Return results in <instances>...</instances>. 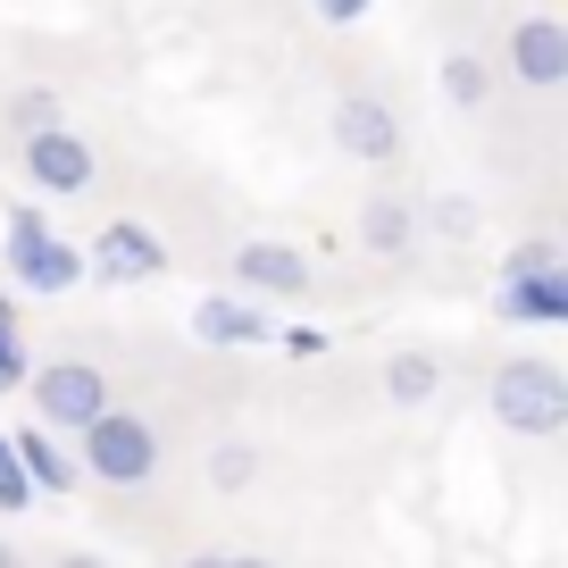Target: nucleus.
I'll return each mask as SVG.
<instances>
[{
	"label": "nucleus",
	"mask_w": 568,
	"mask_h": 568,
	"mask_svg": "<svg viewBox=\"0 0 568 568\" xmlns=\"http://www.w3.org/2000/svg\"><path fill=\"white\" fill-rule=\"evenodd\" d=\"M109 409V376L92 368V359H51V368H34V418L51 426V435H75V426H92Z\"/></svg>",
	"instance_id": "5"
},
{
	"label": "nucleus",
	"mask_w": 568,
	"mask_h": 568,
	"mask_svg": "<svg viewBox=\"0 0 568 568\" xmlns=\"http://www.w3.org/2000/svg\"><path fill=\"white\" fill-rule=\"evenodd\" d=\"M9 125H18V134H34V125H59V92H42V84L9 92Z\"/></svg>",
	"instance_id": "18"
},
{
	"label": "nucleus",
	"mask_w": 568,
	"mask_h": 568,
	"mask_svg": "<svg viewBox=\"0 0 568 568\" xmlns=\"http://www.w3.org/2000/svg\"><path fill=\"white\" fill-rule=\"evenodd\" d=\"M26 385V343H18V326H0V393H18Z\"/></svg>",
	"instance_id": "22"
},
{
	"label": "nucleus",
	"mask_w": 568,
	"mask_h": 568,
	"mask_svg": "<svg viewBox=\"0 0 568 568\" xmlns=\"http://www.w3.org/2000/svg\"><path fill=\"white\" fill-rule=\"evenodd\" d=\"M226 568H276V560H260V551H243V560H226Z\"/></svg>",
	"instance_id": "25"
},
{
	"label": "nucleus",
	"mask_w": 568,
	"mask_h": 568,
	"mask_svg": "<svg viewBox=\"0 0 568 568\" xmlns=\"http://www.w3.org/2000/svg\"><path fill=\"white\" fill-rule=\"evenodd\" d=\"M26 501H34V485H26V468H18V452H9V435H0V510L18 518Z\"/></svg>",
	"instance_id": "21"
},
{
	"label": "nucleus",
	"mask_w": 568,
	"mask_h": 568,
	"mask_svg": "<svg viewBox=\"0 0 568 568\" xmlns=\"http://www.w3.org/2000/svg\"><path fill=\"white\" fill-rule=\"evenodd\" d=\"M9 452H18V468H26V485H34V494H75V485H84V468L59 452L51 426H26V435H9Z\"/></svg>",
	"instance_id": "12"
},
{
	"label": "nucleus",
	"mask_w": 568,
	"mask_h": 568,
	"mask_svg": "<svg viewBox=\"0 0 568 568\" xmlns=\"http://www.w3.org/2000/svg\"><path fill=\"white\" fill-rule=\"evenodd\" d=\"M0 568H18V551H9V544H0Z\"/></svg>",
	"instance_id": "28"
},
{
	"label": "nucleus",
	"mask_w": 568,
	"mask_h": 568,
	"mask_svg": "<svg viewBox=\"0 0 568 568\" xmlns=\"http://www.w3.org/2000/svg\"><path fill=\"white\" fill-rule=\"evenodd\" d=\"M310 9H318L326 26H359V18H368V9H376V0H310Z\"/></svg>",
	"instance_id": "23"
},
{
	"label": "nucleus",
	"mask_w": 568,
	"mask_h": 568,
	"mask_svg": "<svg viewBox=\"0 0 568 568\" xmlns=\"http://www.w3.org/2000/svg\"><path fill=\"white\" fill-rule=\"evenodd\" d=\"M359 243L376 251V260H402L409 243H418V201H368V210H359Z\"/></svg>",
	"instance_id": "13"
},
{
	"label": "nucleus",
	"mask_w": 568,
	"mask_h": 568,
	"mask_svg": "<svg viewBox=\"0 0 568 568\" xmlns=\"http://www.w3.org/2000/svg\"><path fill=\"white\" fill-rule=\"evenodd\" d=\"M84 276H101V284H151V276H168V243L142 226V217H109V226L84 243Z\"/></svg>",
	"instance_id": "6"
},
{
	"label": "nucleus",
	"mask_w": 568,
	"mask_h": 568,
	"mask_svg": "<svg viewBox=\"0 0 568 568\" xmlns=\"http://www.w3.org/2000/svg\"><path fill=\"white\" fill-rule=\"evenodd\" d=\"M444 92H452V109H485L494 101V68H485L477 51H452L444 59Z\"/></svg>",
	"instance_id": "15"
},
{
	"label": "nucleus",
	"mask_w": 568,
	"mask_h": 568,
	"mask_svg": "<svg viewBox=\"0 0 568 568\" xmlns=\"http://www.w3.org/2000/svg\"><path fill=\"white\" fill-rule=\"evenodd\" d=\"M544 267H568V251L551 243V234H535V243H510V251H501V284H510V276H544Z\"/></svg>",
	"instance_id": "16"
},
{
	"label": "nucleus",
	"mask_w": 568,
	"mask_h": 568,
	"mask_svg": "<svg viewBox=\"0 0 568 568\" xmlns=\"http://www.w3.org/2000/svg\"><path fill=\"white\" fill-rule=\"evenodd\" d=\"M494 310L510 326H568V267H544V276H510L494 293Z\"/></svg>",
	"instance_id": "11"
},
{
	"label": "nucleus",
	"mask_w": 568,
	"mask_h": 568,
	"mask_svg": "<svg viewBox=\"0 0 568 568\" xmlns=\"http://www.w3.org/2000/svg\"><path fill=\"white\" fill-rule=\"evenodd\" d=\"M326 125H335V151L359 160V168L402 160V118H393V101H376V92H343Z\"/></svg>",
	"instance_id": "8"
},
{
	"label": "nucleus",
	"mask_w": 568,
	"mask_h": 568,
	"mask_svg": "<svg viewBox=\"0 0 568 568\" xmlns=\"http://www.w3.org/2000/svg\"><path fill=\"white\" fill-rule=\"evenodd\" d=\"M418 226H444L452 243H468V234H477V201L452 193V201H435V210H418Z\"/></svg>",
	"instance_id": "19"
},
{
	"label": "nucleus",
	"mask_w": 568,
	"mask_h": 568,
	"mask_svg": "<svg viewBox=\"0 0 568 568\" xmlns=\"http://www.w3.org/2000/svg\"><path fill=\"white\" fill-rule=\"evenodd\" d=\"M0 326H18V302H9V293H0Z\"/></svg>",
	"instance_id": "26"
},
{
	"label": "nucleus",
	"mask_w": 568,
	"mask_h": 568,
	"mask_svg": "<svg viewBox=\"0 0 568 568\" xmlns=\"http://www.w3.org/2000/svg\"><path fill=\"white\" fill-rule=\"evenodd\" d=\"M251 477H260V452H251V444H217L210 452V485H217V494H243Z\"/></svg>",
	"instance_id": "17"
},
{
	"label": "nucleus",
	"mask_w": 568,
	"mask_h": 568,
	"mask_svg": "<svg viewBox=\"0 0 568 568\" xmlns=\"http://www.w3.org/2000/svg\"><path fill=\"white\" fill-rule=\"evenodd\" d=\"M510 75H518L527 92H560V84H568V26L544 18V9H535V18H518V26H510Z\"/></svg>",
	"instance_id": "9"
},
{
	"label": "nucleus",
	"mask_w": 568,
	"mask_h": 568,
	"mask_svg": "<svg viewBox=\"0 0 568 568\" xmlns=\"http://www.w3.org/2000/svg\"><path fill=\"white\" fill-rule=\"evenodd\" d=\"M18 168L34 193H92L101 184V151H92L75 125H34V134H18Z\"/></svg>",
	"instance_id": "4"
},
{
	"label": "nucleus",
	"mask_w": 568,
	"mask_h": 568,
	"mask_svg": "<svg viewBox=\"0 0 568 568\" xmlns=\"http://www.w3.org/2000/svg\"><path fill=\"white\" fill-rule=\"evenodd\" d=\"M267 343H276L284 359H326V352H335V335H326V326H302V318L284 326V335H267Z\"/></svg>",
	"instance_id": "20"
},
{
	"label": "nucleus",
	"mask_w": 568,
	"mask_h": 568,
	"mask_svg": "<svg viewBox=\"0 0 568 568\" xmlns=\"http://www.w3.org/2000/svg\"><path fill=\"white\" fill-rule=\"evenodd\" d=\"M75 444H84V477L118 485V494H134V485L160 477V426L142 418V409H118V402H109L92 426H75Z\"/></svg>",
	"instance_id": "1"
},
{
	"label": "nucleus",
	"mask_w": 568,
	"mask_h": 568,
	"mask_svg": "<svg viewBox=\"0 0 568 568\" xmlns=\"http://www.w3.org/2000/svg\"><path fill=\"white\" fill-rule=\"evenodd\" d=\"M9 276H18V293H34V302H59V293H75L84 284V251L59 243L51 210H9Z\"/></svg>",
	"instance_id": "2"
},
{
	"label": "nucleus",
	"mask_w": 568,
	"mask_h": 568,
	"mask_svg": "<svg viewBox=\"0 0 568 568\" xmlns=\"http://www.w3.org/2000/svg\"><path fill=\"white\" fill-rule=\"evenodd\" d=\"M193 343L201 352H251V343H267V310L251 293H210V302H193Z\"/></svg>",
	"instance_id": "10"
},
{
	"label": "nucleus",
	"mask_w": 568,
	"mask_h": 568,
	"mask_svg": "<svg viewBox=\"0 0 568 568\" xmlns=\"http://www.w3.org/2000/svg\"><path fill=\"white\" fill-rule=\"evenodd\" d=\"M310 284H318V267H310L302 243H234V293H251V302H302Z\"/></svg>",
	"instance_id": "7"
},
{
	"label": "nucleus",
	"mask_w": 568,
	"mask_h": 568,
	"mask_svg": "<svg viewBox=\"0 0 568 568\" xmlns=\"http://www.w3.org/2000/svg\"><path fill=\"white\" fill-rule=\"evenodd\" d=\"M435 385H444V368H435L426 352H393V359H385V402H393V409L435 402Z\"/></svg>",
	"instance_id": "14"
},
{
	"label": "nucleus",
	"mask_w": 568,
	"mask_h": 568,
	"mask_svg": "<svg viewBox=\"0 0 568 568\" xmlns=\"http://www.w3.org/2000/svg\"><path fill=\"white\" fill-rule=\"evenodd\" d=\"M494 418L510 426V435H535V444H551L568 426V376L551 368V359H501L494 368Z\"/></svg>",
	"instance_id": "3"
},
{
	"label": "nucleus",
	"mask_w": 568,
	"mask_h": 568,
	"mask_svg": "<svg viewBox=\"0 0 568 568\" xmlns=\"http://www.w3.org/2000/svg\"><path fill=\"white\" fill-rule=\"evenodd\" d=\"M59 568H109V560H92V551H68V560H59Z\"/></svg>",
	"instance_id": "24"
},
{
	"label": "nucleus",
	"mask_w": 568,
	"mask_h": 568,
	"mask_svg": "<svg viewBox=\"0 0 568 568\" xmlns=\"http://www.w3.org/2000/svg\"><path fill=\"white\" fill-rule=\"evenodd\" d=\"M184 568H226V560H217V551H201V560H184Z\"/></svg>",
	"instance_id": "27"
}]
</instances>
